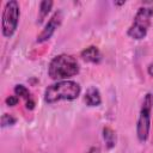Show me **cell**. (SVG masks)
Instances as JSON below:
<instances>
[{"label":"cell","instance_id":"cell-13","mask_svg":"<svg viewBox=\"0 0 153 153\" xmlns=\"http://www.w3.org/2000/svg\"><path fill=\"white\" fill-rule=\"evenodd\" d=\"M18 102H19V98H18L16 94H14V96H8V97L5 99V103H6L7 106H14V105L18 104Z\"/></svg>","mask_w":153,"mask_h":153},{"label":"cell","instance_id":"cell-16","mask_svg":"<svg viewBox=\"0 0 153 153\" xmlns=\"http://www.w3.org/2000/svg\"><path fill=\"white\" fill-rule=\"evenodd\" d=\"M126 4V1H115L114 2V5H116V6H121V5H124Z\"/></svg>","mask_w":153,"mask_h":153},{"label":"cell","instance_id":"cell-10","mask_svg":"<svg viewBox=\"0 0 153 153\" xmlns=\"http://www.w3.org/2000/svg\"><path fill=\"white\" fill-rule=\"evenodd\" d=\"M54 2L51 0H43L39 2V7H38V17H37V23H42L45 17L48 16V13L50 12L51 7H53Z\"/></svg>","mask_w":153,"mask_h":153},{"label":"cell","instance_id":"cell-7","mask_svg":"<svg viewBox=\"0 0 153 153\" xmlns=\"http://www.w3.org/2000/svg\"><path fill=\"white\" fill-rule=\"evenodd\" d=\"M80 57L90 63H99L102 61V53L98 49V47L96 45H90L87 48H85L84 50H81L80 53Z\"/></svg>","mask_w":153,"mask_h":153},{"label":"cell","instance_id":"cell-3","mask_svg":"<svg viewBox=\"0 0 153 153\" xmlns=\"http://www.w3.org/2000/svg\"><path fill=\"white\" fill-rule=\"evenodd\" d=\"M153 18V7L151 6H141L134 16V19L130 26L127 30L128 37L135 41L143 39L147 36L148 29L152 24Z\"/></svg>","mask_w":153,"mask_h":153},{"label":"cell","instance_id":"cell-12","mask_svg":"<svg viewBox=\"0 0 153 153\" xmlns=\"http://www.w3.org/2000/svg\"><path fill=\"white\" fill-rule=\"evenodd\" d=\"M17 118L10 114H4L1 116V128H6V127H11L13 124H16Z\"/></svg>","mask_w":153,"mask_h":153},{"label":"cell","instance_id":"cell-1","mask_svg":"<svg viewBox=\"0 0 153 153\" xmlns=\"http://www.w3.org/2000/svg\"><path fill=\"white\" fill-rule=\"evenodd\" d=\"M80 71L78 60L69 54H60L53 57L48 66V75L56 81L69 80Z\"/></svg>","mask_w":153,"mask_h":153},{"label":"cell","instance_id":"cell-4","mask_svg":"<svg viewBox=\"0 0 153 153\" xmlns=\"http://www.w3.org/2000/svg\"><path fill=\"white\" fill-rule=\"evenodd\" d=\"M152 108H153V96L151 93H146L136 122V136L140 142H146L149 137Z\"/></svg>","mask_w":153,"mask_h":153},{"label":"cell","instance_id":"cell-6","mask_svg":"<svg viewBox=\"0 0 153 153\" xmlns=\"http://www.w3.org/2000/svg\"><path fill=\"white\" fill-rule=\"evenodd\" d=\"M62 19H63V13H62V11H61V10L55 11V12L53 13V16L50 17V19L48 20V23L45 24L44 29L38 33L36 42H37V43H44V42L49 41V39L51 38V36L55 33L56 29L61 25Z\"/></svg>","mask_w":153,"mask_h":153},{"label":"cell","instance_id":"cell-5","mask_svg":"<svg viewBox=\"0 0 153 153\" xmlns=\"http://www.w3.org/2000/svg\"><path fill=\"white\" fill-rule=\"evenodd\" d=\"M20 18V7L18 1L10 0L5 4L1 19V33L6 38H11L17 31Z\"/></svg>","mask_w":153,"mask_h":153},{"label":"cell","instance_id":"cell-9","mask_svg":"<svg viewBox=\"0 0 153 153\" xmlns=\"http://www.w3.org/2000/svg\"><path fill=\"white\" fill-rule=\"evenodd\" d=\"M103 139L105 141V146L108 149H112L116 146V133L110 127L103 128Z\"/></svg>","mask_w":153,"mask_h":153},{"label":"cell","instance_id":"cell-8","mask_svg":"<svg viewBox=\"0 0 153 153\" xmlns=\"http://www.w3.org/2000/svg\"><path fill=\"white\" fill-rule=\"evenodd\" d=\"M84 100H85L86 105H88V106H99L102 104V96H100L99 90L96 86H90L86 90Z\"/></svg>","mask_w":153,"mask_h":153},{"label":"cell","instance_id":"cell-15","mask_svg":"<svg viewBox=\"0 0 153 153\" xmlns=\"http://www.w3.org/2000/svg\"><path fill=\"white\" fill-rule=\"evenodd\" d=\"M147 73H148V75L153 76V62H151V63L148 65V67H147Z\"/></svg>","mask_w":153,"mask_h":153},{"label":"cell","instance_id":"cell-14","mask_svg":"<svg viewBox=\"0 0 153 153\" xmlns=\"http://www.w3.org/2000/svg\"><path fill=\"white\" fill-rule=\"evenodd\" d=\"M35 108V102H33V99H27L26 100V109H29V110H32Z\"/></svg>","mask_w":153,"mask_h":153},{"label":"cell","instance_id":"cell-11","mask_svg":"<svg viewBox=\"0 0 153 153\" xmlns=\"http://www.w3.org/2000/svg\"><path fill=\"white\" fill-rule=\"evenodd\" d=\"M13 91H14V94H16L17 97L24 98V99H26V100L31 98L29 88H27L26 86L22 85V84H18V85H16V86H14V90H13Z\"/></svg>","mask_w":153,"mask_h":153},{"label":"cell","instance_id":"cell-2","mask_svg":"<svg viewBox=\"0 0 153 153\" xmlns=\"http://www.w3.org/2000/svg\"><path fill=\"white\" fill-rule=\"evenodd\" d=\"M81 93V87L76 81L61 80L49 85L43 94L47 104H54L60 100H74Z\"/></svg>","mask_w":153,"mask_h":153}]
</instances>
